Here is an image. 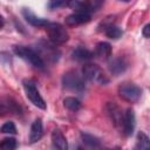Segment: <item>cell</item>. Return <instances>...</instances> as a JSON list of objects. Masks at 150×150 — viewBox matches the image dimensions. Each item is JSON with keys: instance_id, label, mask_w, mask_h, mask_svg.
<instances>
[{"instance_id": "cell-12", "label": "cell", "mask_w": 150, "mask_h": 150, "mask_svg": "<svg viewBox=\"0 0 150 150\" xmlns=\"http://www.w3.org/2000/svg\"><path fill=\"white\" fill-rule=\"evenodd\" d=\"M107 111L114 122V124L117 128H122V121H123V112L120 109L118 105H116L114 102H108L107 104Z\"/></svg>"}, {"instance_id": "cell-24", "label": "cell", "mask_w": 150, "mask_h": 150, "mask_svg": "<svg viewBox=\"0 0 150 150\" xmlns=\"http://www.w3.org/2000/svg\"><path fill=\"white\" fill-rule=\"evenodd\" d=\"M0 131H1L2 134L15 135V134H16V127H15L14 122L8 121V122H5V123L2 124V127L0 128Z\"/></svg>"}, {"instance_id": "cell-25", "label": "cell", "mask_w": 150, "mask_h": 150, "mask_svg": "<svg viewBox=\"0 0 150 150\" xmlns=\"http://www.w3.org/2000/svg\"><path fill=\"white\" fill-rule=\"evenodd\" d=\"M69 0H48V8L49 9H57L68 5Z\"/></svg>"}, {"instance_id": "cell-28", "label": "cell", "mask_w": 150, "mask_h": 150, "mask_svg": "<svg viewBox=\"0 0 150 150\" xmlns=\"http://www.w3.org/2000/svg\"><path fill=\"white\" fill-rule=\"evenodd\" d=\"M121 1H124V2H128V1H130V0H121Z\"/></svg>"}, {"instance_id": "cell-16", "label": "cell", "mask_w": 150, "mask_h": 150, "mask_svg": "<svg viewBox=\"0 0 150 150\" xmlns=\"http://www.w3.org/2000/svg\"><path fill=\"white\" fill-rule=\"evenodd\" d=\"M52 143L56 149L60 150H67L68 149V143L60 129H54L52 132Z\"/></svg>"}, {"instance_id": "cell-18", "label": "cell", "mask_w": 150, "mask_h": 150, "mask_svg": "<svg viewBox=\"0 0 150 150\" xmlns=\"http://www.w3.org/2000/svg\"><path fill=\"white\" fill-rule=\"evenodd\" d=\"M71 56L76 61H88L94 57V53L84 47H77L76 49L73 50Z\"/></svg>"}, {"instance_id": "cell-3", "label": "cell", "mask_w": 150, "mask_h": 150, "mask_svg": "<svg viewBox=\"0 0 150 150\" xmlns=\"http://www.w3.org/2000/svg\"><path fill=\"white\" fill-rule=\"evenodd\" d=\"M46 32L48 34V38H49V41L57 46V45H63L66 43L68 40H69V34L68 32L66 30V28L60 25V23H56V22H48L46 26Z\"/></svg>"}, {"instance_id": "cell-1", "label": "cell", "mask_w": 150, "mask_h": 150, "mask_svg": "<svg viewBox=\"0 0 150 150\" xmlns=\"http://www.w3.org/2000/svg\"><path fill=\"white\" fill-rule=\"evenodd\" d=\"M13 52H14L15 55H18L22 60L27 61L28 63H30L35 68L42 69L45 67V61L42 60V57L40 56V54L38 53V50H35V49H33L30 47L14 46L13 47Z\"/></svg>"}, {"instance_id": "cell-27", "label": "cell", "mask_w": 150, "mask_h": 150, "mask_svg": "<svg viewBox=\"0 0 150 150\" xmlns=\"http://www.w3.org/2000/svg\"><path fill=\"white\" fill-rule=\"evenodd\" d=\"M4 26H5V19H4V16L0 14V29H2Z\"/></svg>"}, {"instance_id": "cell-26", "label": "cell", "mask_w": 150, "mask_h": 150, "mask_svg": "<svg viewBox=\"0 0 150 150\" xmlns=\"http://www.w3.org/2000/svg\"><path fill=\"white\" fill-rule=\"evenodd\" d=\"M149 30H150V25L149 23H146L145 26H144V28H143V30H142V35L145 38V39H148L149 38Z\"/></svg>"}, {"instance_id": "cell-19", "label": "cell", "mask_w": 150, "mask_h": 150, "mask_svg": "<svg viewBox=\"0 0 150 150\" xmlns=\"http://www.w3.org/2000/svg\"><path fill=\"white\" fill-rule=\"evenodd\" d=\"M104 33L105 35L109 38V39H112V40H117L122 36L123 32L122 29L118 27V26H115V25H107L104 26Z\"/></svg>"}, {"instance_id": "cell-17", "label": "cell", "mask_w": 150, "mask_h": 150, "mask_svg": "<svg viewBox=\"0 0 150 150\" xmlns=\"http://www.w3.org/2000/svg\"><path fill=\"white\" fill-rule=\"evenodd\" d=\"M111 53H112L111 45L108 43V42H105V41H101V42H98V43L96 45L94 55H96V56L100 57V59L108 60V59L111 56Z\"/></svg>"}, {"instance_id": "cell-8", "label": "cell", "mask_w": 150, "mask_h": 150, "mask_svg": "<svg viewBox=\"0 0 150 150\" xmlns=\"http://www.w3.org/2000/svg\"><path fill=\"white\" fill-rule=\"evenodd\" d=\"M136 125V118H135V112L131 108L127 109L125 112H123V121H122V130L125 136L132 135Z\"/></svg>"}, {"instance_id": "cell-13", "label": "cell", "mask_w": 150, "mask_h": 150, "mask_svg": "<svg viewBox=\"0 0 150 150\" xmlns=\"http://www.w3.org/2000/svg\"><path fill=\"white\" fill-rule=\"evenodd\" d=\"M22 15L29 25H32L34 27H38V28L39 27H45L49 22L48 20H46L43 18H39L38 15H35L29 8H23L22 9Z\"/></svg>"}, {"instance_id": "cell-22", "label": "cell", "mask_w": 150, "mask_h": 150, "mask_svg": "<svg viewBox=\"0 0 150 150\" xmlns=\"http://www.w3.org/2000/svg\"><path fill=\"white\" fill-rule=\"evenodd\" d=\"M149 148V137L143 132L139 131L137 135V144H136V149H141V150H145Z\"/></svg>"}, {"instance_id": "cell-9", "label": "cell", "mask_w": 150, "mask_h": 150, "mask_svg": "<svg viewBox=\"0 0 150 150\" xmlns=\"http://www.w3.org/2000/svg\"><path fill=\"white\" fill-rule=\"evenodd\" d=\"M20 107L19 104L11 97H1L0 98V117L6 116L8 114H19Z\"/></svg>"}, {"instance_id": "cell-4", "label": "cell", "mask_w": 150, "mask_h": 150, "mask_svg": "<svg viewBox=\"0 0 150 150\" xmlns=\"http://www.w3.org/2000/svg\"><path fill=\"white\" fill-rule=\"evenodd\" d=\"M22 86H23V90L26 93V96L27 98L38 108L45 110L46 109V102L43 100V97L41 96L39 89L36 88V84L33 80H29V79H25L22 81Z\"/></svg>"}, {"instance_id": "cell-2", "label": "cell", "mask_w": 150, "mask_h": 150, "mask_svg": "<svg viewBox=\"0 0 150 150\" xmlns=\"http://www.w3.org/2000/svg\"><path fill=\"white\" fill-rule=\"evenodd\" d=\"M82 74H83L84 79H87L90 82H94L96 84L104 86V84L109 83V77L105 75L103 69L100 66L95 64V63L84 64L83 68H82Z\"/></svg>"}, {"instance_id": "cell-14", "label": "cell", "mask_w": 150, "mask_h": 150, "mask_svg": "<svg viewBox=\"0 0 150 150\" xmlns=\"http://www.w3.org/2000/svg\"><path fill=\"white\" fill-rule=\"evenodd\" d=\"M127 68H128V62L122 56L115 57L109 62V70H110L111 74H114L116 76L122 74V73H124Z\"/></svg>"}, {"instance_id": "cell-15", "label": "cell", "mask_w": 150, "mask_h": 150, "mask_svg": "<svg viewBox=\"0 0 150 150\" xmlns=\"http://www.w3.org/2000/svg\"><path fill=\"white\" fill-rule=\"evenodd\" d=\"M43 135V124L41 118H36L30 127V132H29V141L30 143H35L41 139Z\"/></svg>"}, {"instance_id": "cell-7", "label": "cell", "mask_w": 150, "mask_h": 150, "mask_svg": "<svg viewBox=\"0 0 150 150\" xmlns=\"http://www.w3.org/2000/svg\"><path fill=\"white\" fill-rule=\"evenodd\" d=\"M103 0H69L68 7L74 12L80 13H91L95 12L102 4Z\"/></svg>"}, {"instance_id": "cell-10", "label": "cell", "mask_w": 150, "mask_h": 150, "mask_svg": "<svg viewBox=\"0 0 150 150\" xmlns=\"http://www.w3.org/2000/svg\"><path fill=\"white\" fill-rule=\"evenodd\" d=\"M91 19V15L89 13H80V12H75L70 15H68L64 19V22L67 26L69 27H76V26H81L83 23L89 22Z\"/></svg>"}, {"instance_id": "cell-20", "label": "cell", "mask_w": 150, "mask_h": 150, "mask_svg": "<svg viewBox=\"0 0 150 150\" xmlns=\"http://www.w3.org/2000/svg\"><path fill=\"white\" fill-rule=\"evenodd\" d=\"M63 105H64V108H67L70 111H77L81 108V102L76 97L68 96L63 100Z\"/></svg>"}, {"instance_id": "cell-6", "label": "cell", "mask_w": 150, "mask_h": 150, "mask_svg": "<svg viewBox=\"0 0 150 150\" xmlns=\"http://www.w3.org/2000/svg\"><path fill=\"white\" fill-rule=\"evenodd\" d=\"M118 95L124 101L135 103L141 98L142 89L132 82H124V83H121L118 87Z\"/></svg>"}, {"instance_id": "cell-23", "label": "cell", "mask_w": 150, "mask_h": 150, "mask_svg": "<svg viewBox=\"0 0 150 150\" xmlns=\"http://www.w3.org/2000/svg\"><path fill=\"white\" fill-rule=\"evenodd\" d=\"M18 146V142L15 138L13 137H6L2 139V142L0 143V148L1 149H6V150H13Z\"/></svg>"}, {"instance_id": "cell-5", "label": "cell", "mask_w": 150, "mask_h": 150, "mask_svg": "<svg viewBox=\"0 0 150 150\" xmlns=\"http://www.w3.org/2000/svg\"><path fill=\"white\" fill-rule=\"evenodd\" d=\"M62 84L64 88L73 91H83L86 89L84 77L79 75L75 70H69L62 76Z\"/></svg>"}, {"instance_id": "cell-21", "label": "cell", "mask_w": 150, "mask_h": 150, "mask_svg": "<svg viewBox=\"0 0 150 150\" xmlns=\"http://www.w3.org/2000/svg\"><path fill=\"white\" fill-rule=\"evenodd\" d=\"M81 138H82V142L84 143V144H87L88 146H91V148H97V146H100V139L97 138V137H95V136H93V135H90V134H84V132H82L81 134Z\"/></svg>"}, {"instance_id": "cell-11", "label": "cell", "mask_w": 150, "mask_h": 150, "mask_svg": "<svg viewBox=\"0 0 150 150\" xmlns=\"http://www.w3.org/2000/svg\"><path fill=\"white\" fill-rule=\"evenodd\" d=\"M54 46H52V45H49L47 42H43V41L41 42V46H39V50L40 52H38V53L40 54L42 60H43V56H46L48 61H52V62L57 61V59L60 56V52Z\"/></svg>"}]
</instances>
